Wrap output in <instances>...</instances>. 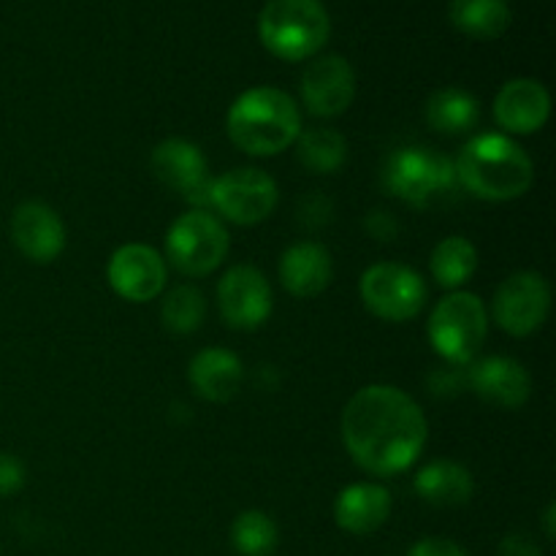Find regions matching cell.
I'll return each mask as SVG.
<instances>
[{
    "instance_id": "obj_32",
    "label": "cell",
    "mask_w": 556,
    "mask_h": 556,
    "mask_svg": "<svg viewBox=\"0 0 556 556\" xmlns=\"http://www.w3.org/2000/svg\"><path fill=\"white\" fill-rule=\"evenodd\" d=\"M407 556H467V552L448 538H424L407 552Z\"/></svg>"
},
{
    "instance_id": "obj_22",
    "label": "cell",
    "mask_w": 556,
    "mask_h": 556,
    "mask_svg": "<svg viewBox=\"0 0 556 556\" xmlns=\"http://www.w3.org/2000/svg\"><path fill=\"white\" fill-rule=\"evenodd\" d=\"M424 114L438 134L459 136L476 128L478 119H481V103L472 92L462 90V87H443V90H434L429 96Z\"/></svg>"
},
{
    "instance_id": "obj_27",
    "label": "cell",
    "mask_w": 556,
    "mask_h": 556,
    "mask_svg": "<svg viewBox=\"0 0 556 556\" xmlns=\"http://www.w3.org/2000/svg\"><path fill=\"white\" fill-rule=\"evenodd\" d=\"M206 315V302L204 293L195 286H177L163 296L161 318L163 326L174 334H193V331L201 329Z\"/></svg>"
},
{
    "instance_id": "obj_34",
    "label": "cell",
    "mask_w": 556,
    "mask_h": 556,
    "mask_svg": "<svg viewBox=\"0 0 556 556\" xmlns=\"http://www.w3.org/2000/svg\"><path fill=\"white\" fill-rule=\"evenodd\" d=\"M554 514H556V505L548 503L546 516H543V525H546V538H554Z\"/></svg>"
},
{
    "instance_id": "obj_10",
    "label": "cell",
    "mask_w": 556,
    "mask_h": 556,
    "mask_svg": "<svg viewBox=\"0 0 556 556\" xmlns=\"http://www.w3.org/2000/svg\"><path fill=\"white\" fill-rule=\"evenodd\" d=\"M552 313V288L538 271H516L497 288L492 302L494 324L510 337H530Z\"/></svg>"
},
{
    "instance_id": "obj_24",
    "label": "cell",
    "mask_w": 556,
    "mask_h": 556,
    "mask_svg": "<svg viewBox=\"0 0 556 556\" xmlns=\"http://www.w3.org/2000/svg\"><path fill=\"white\" fill-rule=\"evenodd\" d=\"M429 269H432V277L438 280V286L448 288V291H462V286L478 269L476 244L467 237H445L432 250Z\"/></svg>"
},
{
    "instance_id": "obj_1",
    "label": "cell",
    "mask_w": 556,
    "mask_h": 556,
    "mask_svg": "<svg viewBox=\"0 0 556 556\" xmlns=\"http://www.w3.org/2000/svg\"><path fill=\"white\" fill-rule=\"evenodd\" d=\"M342 440L362 470L394 478L410 470L429 438L418 402L396 386H364L342 410Z\"/></svg>"
},
{
    "instance_id": "obj_23",
    "label": "cell",
    "mask_w": 556,
    "mask_h": 556,
    "mask_svg": "<svg viewBox=\"0 0 556 556\" xmlns=\"http://www.w3.org/2000/svg\"><path fill=\"white\" fill-rule=\"evenodd\" d=\"M448 14L456 30L478 41L500 38L510 27V9L505 0H451Z\"/></svg>"
},
{
    "instance_id": "obj_3",
    "label": "cell",
    "mask_w": 556,
    "mask_h": 556,
    "mask_svg": "<svg viewBox=\"0 0 556 556\" xmlns=\"http://www.w3.org/2000/svg\"><path fill=\"white\" fill-rule=\"evenodd\" d=\"M226 130L228 139L248 155H280L302 134V114L280 87H250L228 109Z\"/></svg>"
},
{
    "instance_id": "obj_21",
    "label": "cell",
    "mask_w": 556,
    "mask_h": 556,
    "mask_svg": "<svg viewBox=\"0 0 556 556\" xmlns=\"http://www.w3.org/2000/svg\"><path fill=\"white\" fill-rule=\"evenodd\" d=\"M413 486L418 497L434 508H459L470 503L476 492L470 470L454 459H434L424 465Z\"/></svg>"
},
{
    "instance_id": "obj_15",
    "label": "cell",
    "mask_w": 556,
    "mask_h": 556,
    "mask_svg": "<svg viewBox=\"0 0 556 556\" xmlns=\"http://www.w3.org/2000/svg\"><path fill=\"white\" fill-rule=\"evenodd\" d=\"M11 242L33 264H52L65 250V226L43 201H25L11 215Z\"/></svg>"
},
{
    "instance_id": "obj_17",
    "label": "cell",
    "mask_w": 556,
    "mask_h": 556,
    "mask_svg": "<svg viewBox=\"0 0 556 556\" xmlns=\"http://www.w3.org/2000/svg\"><path fill=\"white\" fill-rule=\"evenodd\" d=\"M552 114V96L538 79H510L494 98V119L514 136L538 134Z\"/></svg>"
},
{
    "instance_id": "obj_29",
    "label": "cell",
    "mask_w": 556,
    "mask_h": 556,
    "mask_svg": "<svg viewBox=\"0 0 556 556\" xmlns=\"http://www.w3.org/2000/svg\"><path fill=\"white\" fill-rule=\"evenodd\" d=\"M331 217V204L329 199L318 193L304 195L302 204H299V220L304 228H324Z\"/></svg>"
},
{
    "instance_id": "obj_28",
    "label": "cell",
    "mask_w": 556,
    "mask_h": 556,
    "mask_svg": "<svg viewBox=\"0 0 556 556\" xmlns=\"http://www.w3.org/2000/svg\"><path fill=\"white\" fill-rule=\"evenodd\" d=\"M27 481V470L22 459L14 454H0V497H11V494L22 492Z\"/></svg>"
},
{
    "instance_id": "obj_26",
    "label": "cell",
    "mask_w": 556,
    "mask_h": 556,
    "mask_svg": "<svg viewBox=\"0 0 556 556\" xmlns=\"http://www.w3.org/2000/svg\"><path fill=\"white\" fill-rule=\"evenodd\" d=\"M231 543L239 556H271L280 543V530L264 510H242L231 525Z\"/></svg>"
},
{
    "instance_id": "obj_30",
    "label": "cell",
    "mask_w": 556,
    "mask_h": 556,
    "mask_svg": "<svg viewBox=\"0 0 556 556\" xmlns=\"http://www.w3.org/2000/svg\"><path fill=\"white\" fill-rule=\"evenodd\" d=\"M429 386H432V394L438 396H456L462 389H467V375L459 367H451L445 364L443 369L429 375Z\"/></svg>"
},
{
    "instance_id": "obj_19",
    "label": "cell",
    "mask_w": 556,
    "mask_h": 556,
    "mask_svg": "<svg viewBox=\"0 0 556 556\" xmlns=\"http://www.w3.org/2000/svg\"><path fill=\"white\" fill-rule=\"evenodd\" d=\"M188 380L201 400L223 405V402L233 400L242 389V358L226 348H204L190 362Z\"/></svg>"
},
{
    "instance_id": "obj_2",
    "label": "cell",
    "mask_w": 556,
    "mask_h": 556,
    "mask_svg": "<svg viewBox=\"0 0 556 556\" xmlns=\"http://www.w3.org/2000/svg\"><path fill=\"white\" fill-rule=\"evenodd\" d=\"M462 190L483 201H514L532 188L535 166L525 147L505 134H478L454 161Z\"/></svg>"
},
{
    "instance_id": "obj_7",
    "label": "cell",
    "mask_w": 556,
    "mask_h": 556,
    "mask_svg": "<svg viewBox=\"0 0 556 556\" xmlns=\"http://www.w3.org/2000/svg\"><path fill=\"white\" fill-rule=\"evenodd\" d=\"M231 237L210 210H190L166 233V258L188 277H204L226 261Z\"/></svg>"
},
{
    "instance_id": "obj_6",
    "label": "cell",
    "mask_w": 556,
    "mask_h": 556,
    "mask_svg": "<svg viewBox=\"0 0 556 556\" xmlns=\"http://www.w3.org/2000/svg\"><path fill=\"white\" fill-rule=\"evenodd\" d=\"M427 334L438 356L451 367L476 362L489 334V309L478 293L451 291L434 304Z\"/></svg>"
},
{
    "instance_id": "obj_14",
    "label": "cell",
    "mask_w": 556,
    "mask_h": 556,
    "mask_svg": "<svg viewBox=\"0 0 556 556\" xmlns=\"http://www.w3.org/2000/svg\"><path fill=\"white\" fill-rule=\"evenodd\" d=\"M356 98V71L340 54L313 60L302 74V101L313 117L331 119L348 112Z\"/></svg>"
},
{
    "instance_id": "obj_31",
    "label": "cell",
    "mask_w": 556,
    "mask_h": 556,
    "mask_svg": "<svg viewBox=\"0 0 556 556\" xmlns=\"http://www.w3.org/2000/svg\"><path fill=\"white\" fill-rule=\"evenodd\" d=\"M364 228H367L369 237L378 239V242H391V239H396V233H400V220H396L391 212L375 210L369 212L367 220H364Z\"/></svg>"
},
{
    "instance_id": "obj_9",
    "label": "cell",
    "mask_w": 556,
    "mask_h": 556,
    "mask_svg": "<svg viewBox=\"0 0 556 556\" xmlns=\"http://www.w3.org/2000/svg\"><path fill=\"white\" fill-rule=\"evenodd\" d=\"M277 182L264 168L242 166L212 179L210 206L237 226H255L275 212Z\"/></svg>"
},
{
    "instance_id": "obj_11",
    "label": "cell",
    "mask_w": 556,
    "mask_h": 556,
    "mask_svg": "<svg viewBox=\"0 0 556 556\" xmlns=\"http://www.w3.org/2000/svg\"><path fill=\"white\" fill-rule=\"evenodd\" d=\"M150 166L157 182L172 188L182 199H188V204H193V210H206L210 206L212 177L199 144H193L188 139L161 141L152 150Z\"/></svg>"
},
{
    "instance_id": "obj_12",
    "label": "cell",
    "mask_w": 556,
    "mask_h": 556,
    "mask_svg": "<svg viewBox=\"0 0 556 556\" xmlns=\"http://www.w3.org/2000/svg\"><path fill=\"white\" fill-rule=\"evenodd\" d=\"M217 307L223 320L237 331H253L269 320L271 286L261 269L250 264L231 266L217 286Z\"/></svg>"
},
{
    "instance_id": "obj_4",
    "label": "cell",
    "mask_w": 556,
    "mask_h": 556,
    "mask_svg": "<svg viewBox=\"0 0 556 556\" xmlns=\"http://www.w3.org/2000/svg\"><path fill=\"white\" fill-rule=\"evenodd\" d=\"M383 185L394 199L413 210H438L462 195L456 166L432 147H400L383 163Z\"/></svg>"
},
{
    "instance_id": "obj_5",
    "label": "cell",
    "mask_w": 556,
    "mask_h": 556,
    "mask_svg": "<svg viewBox=\"0 0 556 556\" xmlns=\"http://www.w3.org/2000/svg\"><path fill=\"white\" fill-rule=\"evenodd\" d=\"M329 33V11L320 0H269L258 16L261 43L286 63L315 58Z\"/></svg>"
},
{
    "instance_id": "obj_18",
    "label": "cell",
    "mask_w": 556,
    "mask_h": 556,
    "mask_svg": "<svg viewBox=\"0 0 556 556\" xmlns=\"http://www.w3.org/2000/svg\"><path fill=\"white\" fill-rule=\"evenodd\" d=\"M334 261L320 242H296L282 253L280 282L291 296L313 299L329 288Z\"/></svg>"
},
{
    "instance_id": "obj_8",
    "label": "cell",
    "mask_w": 556,
    "mask_h": 556,
    "mask_svg": "<svg viewBox=\"0 0 556 556\" xmlns=\"http://www.w3.org/2000/svg\"><path fill=\"white\" fill-rule=\"evenodd\" d=\"M362 302L375 318L389 320V324H405L421 315L427 307L429 288L424 277L413 266L383 261V264L369 266L358 282Z\"/></svg>"
},
{
    "instance_id": "obj_25",
    "label": "cell",
    "mask_w": 556,
    "mask_h": 556,
    "mask_svg": "<svg viewBox=\"0 0 556 556\" xmlns=\"http://www.w3.org/2000/svg\"><path fill=\"white\" fill-rule=\"evenodd\" d=\"M296 155L302 166L313 174H334L345 166L348 141L334 128H307L299 134Z\"/></svg>"
},
{
    "instance_id": "obj_16",
    "label": "cell",
    "mask_w": 556,
    "mask_h": 556,
    "mask_svg": "<svg viewBox=\"0 0 556 556\" xmlns=\"http://www.w3.org/2000/svg\"><path fill=\"white\" fill-rule=\"evenodd\" d=\"M467 386L483 402L503 410H519L530 402L532 378L516 358L486 356L467 364Z\"/></svg>"
},
{
    "instance_id": "obj_20",
    "label": "cell",
    "mask_w": 556,
    "mask_h": 556,
    "mask_svg": "<svg viewBox=\"0 0 556 556\" xmlns=\"http://www.w3.org/2000/svg\"><path fill=\"white\" fill-rule=\"evenodd\" d=\"M391 516V494L380 483H351L334 500V521L351 535H369Z\"/></svg>"
},
{
    "instance_id": "obj_13",
    "label": "cell",
    "mask_w": 556,
    "mask_h": 556,
    "mask_svg": "<svg viewBox=\"0 0 556 556\" xmlns=\"http://www.w3.org/2000/svg\"><path fill=\"white\" fill-rule=\"evenodd\" d=\"M106 277L112 291L125 302H152L166 288V261L150 244L128 242L112 253Z\"/></svg>"
},
{
    "instance_id": "obj_33",
    "label": "cell",
    "mask_w": 556,
    "mask_h": 556,
    "mask_svg": "<svg viewBox=\"0 0 556 556\" xmlns=\"http://www.w3.org/2000/svg\"><path fill=\"white\" fill-rule=\"evenodd\" d=\"M500 556H543V552L527 532H510L500 543Z\"/></svg>"
}]
</instances>
